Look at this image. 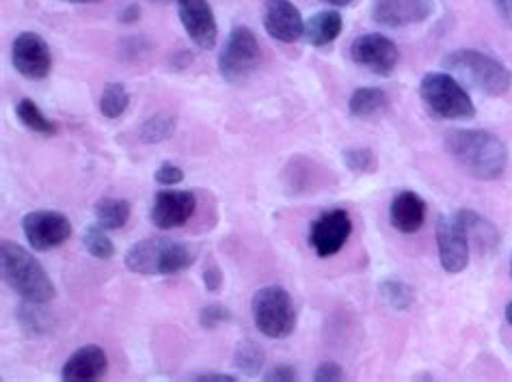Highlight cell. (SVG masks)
Instances as JSON below:
<instances>
[{
  "label": "cell",
  "mask_w": 512,
  "mask_h": 382,
  "mask_svg": "<svg viewBox=\"0 0 512 382\" xmlns=\"http://www.w3.org/2000/svg\"><path fill=\"white\" fill-rule=\"evenodd\" d=\"M443 143L456 165L476 180H497L508 167L506 145L487 130H450Z\"/></svg>",
  "instance_id": "6da1fadb"
},
{
  "label": "cell",
  "mask_w": 512,
  "mask_h": 382,
  "mask_svg": "<svg viewBox=\"0 0 512 382\" xmlns=\"http://www.w3.org/2000/svg\"><path fill=\"white\" fill-rule=\"evenodd\" d=\"M0 272L7 288L16 292L26 303L46 305L55 298V283L46 268L18 242L3 240L0 244Z\"/></svg>",
  "instance_id": "7a4b0ae2"
},
{
  "label": "cell",
  "mask_w": 512,
  "mask_h": 382,
  "mask_svg": "<svg viewBox=\"0 0 512 382\" xmlns=\"http://www.w3.org/2000/svg\"><path fill=\"white\" fill-rule=\"evenodd\" d=\"M195 251L180 240L163 236L143 238L128 249L124 264L134 275L169 277L184 272L195 264Z\"/></svg>",
  "instance_id": "3957f363"
},
{
  "label": "cell",
  "mask_w": 512,
  "mask_h": 382,
  "mask_svg": "<svg viewBox=\"0 0 512 382\" xmlns=\"http://www.w3.org/2000/svg\"><path fill=\"white\" fill-rule=\"evenodd\" d=\"M443 67H446L448 72L461 76L465 83H469L480 93L491 95V98H500V95L508 93L512 85L508 67L502 61H497L495 57H489V54H484L480 50H454L443 59Z\"/></svg>",
  "instance_id": "277c9868"
},
{
  "label": "cell",
  "mask_w": 512,
  "mask_h": 382,
  "mask_svg": "<svg viewBox=\"0 0 512 382\" xmlns=\"http://www.w3.org/2000/svg\"><path fill=\"white\" fill-rule=\"evenodd\" d=\"M420 98L439 119L465 121L476 117V106L465 87L448 72H430L420 83Z\"/></svg>",
  "instance_id": "5b68a950"
},
{
  "label": "cell",
  "mask_w": 512,
  "mask_h": 382,
  "mask_svg": "<svg viewBox=\"0 0 512 382\" xmlns=\"http://www.w3.org/2000/svg\"><path fill=\"white\" fill-rule=\"evenodd\" d=\"M253 322L258 331L271 339H286L296 329V307L288 290L266 285L251 300Z\"/></svg>",
  "instance_id": "8992f818"
},
{
  "label": "cell",
  "mask_w": 512,
  "mask_h": 382,
  "mask_svg": "<svg viewBox=\"0 0 512 382\" xmlns=\"http://www.w3.org/2000/svg\"><path fill=\"white\" fill-rule=\"evenodd\" d=\"M262 61V46L249 26H236L227 35L219 52V74L229 85H242L258 70Z\"/></svg>",
  "instance_id": "52a82bcc"
},
{
  "label": "cell",
  "mask_w": 512,
  "mask_h": 382,
  "mask_svg": "<svg viewBox=\"0 0 512 382\" xmlns=\"http://www.w3.org/2000/svg\"><path fill=\"white\" fill-rule=\"evenodd\" d=\"M435 234H437L439 262L443 270L450 272V275L463 272L469 264V251H471L463 218L458 216V212L450 216H439Z\"/></svg>",
  "instance_id": "ba28073f"
},
{
  "label": "cell",
  "mask_w": 512,
  "mask_h": 382,
  "mask_svg": "<svg viewBox=\"0 0 512 382\" xmlns=\"http://www.w3.org/2000/svg\"><path fill=\"white\" fill-rule=\"evenodd\" d=\"M22 231L29 247L37 253H46L61 247L72 238L70 218L61 212H31L22 218Z\"/></svg>",
  "instance_id": "9c48e42d"
},
{
  "label": "cell",
  "mask_w": 512,
  "mask_h": 382,
  "mask_svg": "<svg viewBox=\"0 0 512 382\" xmlns=\"http://www.w3.org/2000/svg\"><path fill=\"white\" fill-rule=\"evenodd\" d=\"M350 59L376 76H392L400 61V50L389 37L379 33H366L353 39V44H350Z\"/></svg>",
  "instance_id": "30bf717a"
},
{
  "label": "cell",
  "mask_w": 512,
  "mask_h": 382,
  "mask_svg": "<svg viewBox=\"0 0 512 382\" xmlns=\"http://www.w3.org/2000/svg\"><path fill=\"white\" fill-rule=\"evenodd\" d=\"M350 234H353V221L346 210L335 208L322 212L309 227V247L318 257H331L344 249Z\"/></svg>",
  "instance_id": "8fae6325"
},
{
  "label": "cell",
  "mask_w": 512,
  "mask_h": 382,
  "mask_svg": "<svg viewBox=\"0 0 512 382\" xmlns=\"http://www.w3.org/2000/svg\"><path fill=\"white\" fill-rule=\"evenodd\" d=\"M197 210V197L193 190L165 188L154 195L150 208V221L160 231H171L186 225Z\"/></svg>",
  "instance_id": "7c38bea8"
},
{
  "label": "cell",
  "mask_w": 512,
  "mask_h": 382,
  "mask_svg": "<svg viewBox=\"0 0 512 382\" xmlns=\"http://www.w3.org/2000/svg\"><path fill=\"white\" fill-rule=\"evenodd\" d=\"M11 63L20 76L44 80L52 67L46 39L37 33H20L11 44Z\"/></svg>",
  "instance_id": "4fadbf2b"
},
{
  "label": "cell",
  "mask_w": 512,
  "mask_h": 382,
  "mask_svg": "<svg viewBox=\"0 0 512 382\" xmlns=\"http://www.w3.org/2000/svg\"><path fill=\"white\" fill-rule=\"evenodd\" d=\"M175 3H178V16L191 42L206 52L217 46L219 26L208 0H175Z\"/></svg>",
  "instance_id": "5bb4252c"
},
{
  "label": "cell",
  "mask_w": 512,
  "mask_h": 382,
  "mask_svg": "<svg viewBox=\"0 0 512 382\" xmlns=\"http://www.w3.org/2000/svg\"><path fill=\"white\" fill-rule=\"evenodd\" d=\"M264 31L281 44H294L305 35V22L292 0H266L262 11Z\"/></svg>",
  "instance_id": "9a60e30c"
},
{
  "label": "cell",
  "mask_w": 512,
  "mask_h": 382,
  "mask_svg": "<svg viewBox=\"0 0 512 382\" xmlns=\"http://www.w3.org/2000/svg\"><path fill=\"white\" fill-rule=\"evenodd\" d=\"M435 13V0H374L372 18L387 29L422 24Z\"/></svg>",
  "instance_id": "2e32d148"
},
{
  "label": "cell",
  "mask_w": 512,
  "mask_h": 382,
  "mask_svg": "<svg viewBox=\"0 0 512 382\" xmlns=\"http://www.w3.org/2000/svg\"><path fill=\"white\" fill-rule=\"evenodd\" d=\"M106 372H109V357H106V352L96 344H87L83 348H78L72 357L65 361L61 378L67 382H91L104 378Z\"/></svg>",
  "instance_id": "e0dca14e"
},
{
  "label": "cell",
  "mask_w": 512,
  "mask_h": 382,
  "mask_svg": "<svg viewBox=\"0 0 512 382\" xmlns=\"http://www.w3.org/2000/svg\"><path fill=\"white\" fill-rule=\"evenodd\" d=\"M389 221L400 234H415L426 221V201L413 190H402L389 206Z\"/></svg>",
  "instance_id": "ac0fdd59"
},
{
  "label": "cell",
  "mask_w": 512,
  "mask_h": 382,
  "mask_svg": "<svg viewBox=\"0 0 512 382\" xmlns=\"http://www.w3.org/2000/svg\"><path fill=\"white\" fill-rule=\"evenodd\" d=\"M342 29H344V20L340 16V11L327 9V11L314 13V16L305 22L303 37L309 46L327 48L340 37Z\"/></svg>",
  "instance_id": "d6986e66"
},
{
  "label": "cell",
  "mask_w": 512,
  "mask_h": 382,
  "mask_svg": "<svg viewBox=\"0 0 512 382\" xmlns=\"http://www.w3.org/2000/svg\"><path fill=\"white\" fill-rule=\"evenodd\" d=\"M389 98L379 87H361L348 100V111L357 119H372L387 111Z\"/></svg>",
  "instance_id": "ffe728a7"
},
{
  "label": "cell",
  "mask_w": 512,
  "mask_h": 382,
  "mask_svg": "<svg viewBox=\"0 0 512 382\" xmlns=\"http://www.w3.org/2000/svg\"><path fill=\"white\" fill-rule=\"evenodd\" d=\"M458 216L463 218V223L467 227V236H469V247L471 242L476 240V249L480 253H489L495 251L497 244H500V236H497L495 227L487 221V218H482L480 214H476L474 210H458Z\"/></svg>",
  "instance_id": "44dd1931"
},
{
  "label": "cell",
  "mask_w": 512,
  "mask_h": 382,
  "mask_svg": "<svg viewBox=\"0 0 512 382\" xmlns=\"http://www.w3.org/2000/svg\"><path fill=\"white\" fill-rule=\"evenodd\" d=\"M266 363L264 348L253 339H240L234 350V367L247 378H255L262 374V367Z\"/></svg>",
  "instance_id": "7402d4cb"
},
{
  "label": "cell",
  "mask_w": 512,
  "mask_h": 382,
  "mask_svg": "<svg viewBox=\"0 0 512 382\" xmlns=\"http://www.w3.org/2000/svg\"><path fill=\"white\" fill-rule=\"evenodd\" d=\"M132 212V206L126 199H113V197H104L100 199L96 206H93V214H96V221L100 227L106 231H117L128 223Z\"/></svg>",
  "instance_id": "603a6c76"
},
{
  "label": "cell",
  "mask_w": 512,
  "mask_h": 382,
  "mask_svg": "<svg viewBox=\"0 0 512 382\" xmlns=\"http://www.w3.org/2000/svg\"><path fill=\"white\" fill-rule=\"evenodd\" d=\"M16 117L22 121L24 128H29L31 132L35 134H42L46 136V139H50V136H57L59 134V126L55 124V121L48 119L42 108H39L33 100L24 98L16 104Z\"/></svg>",
  "instance_id": "cb8c5ba5"
},
{
  "label": "cell",
  "mask_w": 512,
  "mask_h": 382,
  "mask_svg": "<svg viewBox=\"0 0 512 382\" xmlns=\"http://www.w3.org/2000/svg\"><path fill=\"white\" fill-rule=\"evenodd\" d=\"M175 128H178V121H175L173 115L167 113H156L152 117H147L141 128H139V139L147 145H158L169 141L175 134Z\"/></svg>",
  "instance_id": "d4e9b609"
},
{
  "label": "cell",
  "mask_w": 512,
  "mask_h": 382,
  "mask_svg": "<svg viewBox=\"0 0 512 382\" xmlns=\"http://www.w3.org/2000/svg\"><path fill=\"white\" fill-rule=\"evenodd\" d=\"M100 113L106 117V119H119L121 115H124L128 111L130 106V95L126 91V87L121 83H109L104 87L102 95H100Z\"/></svg>",
  "instance_id": "484cf974"
},
{
  "label": "cell",
  "mask_w": 512,
  "mask_h": 382,
  "mask_svg": "<svg viewBox=\"0 0 512 382\" xmlns=\"http://www.w3.org/2000/svg\"><path fill=\"white\" fill-rule=\"evenodd\" d=\"M18 322L22 329L31 335H44L52 329V324H55L50 318V313L42 309V305L26 303V300L24 305L18 307Z\"/></svg>",
  "instance_id": "4316f807"
},
{
  "label": "cell",
  "mask_w": 512,
  "mask_h": 382,
  "mask_svg": "<svg viewBox=\"0 0 512 382\" xmlns=\"http://www.w3.org/2000/svg\"><path fill=\"white\" fill-rule=\"evenodd\" d=\"M379 292L383 296V300L387 303V307H392L394 311H409L413 307L415 294L404 281L398 279H385L379 285Z\"/></svg>",
  "instance_id": "83f0119b"
},
{
  "label": "cell",
  "mask_w": 512,
  "mask_h": 382,
  "mask_svg": "<svg viewBox=\"0 0 512 382\" xmlns=\"http://www.w3.org/2000/svg\"><path fill=\"white\" fill-rule=\"evenodd\" d=\"M83 244L91 257L96 259H111L115 255V244L106 236V229L96 225H89L83 234Z\"/></svg>",
  "instance_id": "f1b7e54d"
},
{
  "label": "cell",
  "mask_w": 512,
  "mask_h": 382,
  "mask_svg": "<svg viewBox=\"0 0 512 382\" xmlns=\"http://www.w3.org/2000/svg\"><path fill=\"white\" fill-rule=\"evenodd\" d=\"M344 165L348 171L361 173V175H370L376 169H379V160H376V154L368 147H350L344 149Z\"/></svg>",
  "instance_id": "f546056e"
},
{
  "label": "cell",
  "mask_w": 512,
  "mask_h": 382,
  "mask_svg": "<svg viewBox=\"0 0 512 382\" xmlns=\"http://www.w3.org/2000/svg\"><path fill=\"white\" fill-rule=\"evenodd\" d=\"M229 320H232V311H229V307H225L221 303H210L199 311V324H201V329H206V331L219 329L221 324H225Z\"/></svg>",
  "instance_id": "4dcf8cb0"
},
{
  "label": "cell",
  "mask_w": 512,
  "mask_h": 382,
  "mask_svg": "<svg viewBox=\"0 0 512 382\" xmlns=\"http://www.w3.org/2000/svg\"><path fill=\"white\" fill-rule=\"evenodd\" d=\"M154 180L156 184L165 188L178 186L184 180V171L178 165H173V162H163V165L154 171Z\"/></svg>",
  "instance_id": "1f68e13d"
},
{
  "label": "cell",
  "mask_w": 512,
  "mask_h": 382,
  "mask_svg": "<svg viewBox=\"0 0 512 382\" xmlns=\"http://www.w3.org/2000/svg\"><path fill=\"white\" fill-rule=\"evenodd\" d=\"M344 378V370L333 361H325L320 363L316 370H314V380L316 382H338Z\"/></svg>",
  "instance_id": "d6a6232c"
},
{
  "label": "cell",
  "mask_w": 512,
  "mask_h": 382,
  "mask_svg": "<svg viewBox=\"0 0 512 382\" xmlns=\"http://www.w3.org/2000/svg\"><path fill=\"white\" fill-rule=\"evenodd\" d=\"M264 380H268V382H294V380H299V374H296L292 365H275L264 374Z\"/></svg>",
  "instance_id": "836d02e7"
},
{
  "label": "cell",
  "mask_w": 512,
  "mask_h": 382,
  "mask_svg": "<svg viewBox=\"0 0 512 382\" xmlns=\"http://www.w3.org/2000/svg\"><path fill=\"white\" fill-rule=\"evenodd\" d=\"M201 279H204V285H206V290H208L210 294L219 292V290L223 288V270H221L217 264H210V266L204 270V275H201Z\"/></svg>",
  "instance_id": "e575fe53"
},
{
  "label": "cell",
  "mask_w": 512,
  "mask_h": 382,
  "mask_svg": "<svg viewBox=\"0 0 512 382\" xmlns=\"http://www.w3.org/2000/svg\"><path fill=\"white\" fill-rule=\"evenodd\" d=\"M141 18V5L139 3H128L124 9L119 11V22L121 24H134Z\"/></svg>",
  "instance_id": "d590c367"
},
{
  "label": "cell",
  "mask_w": 512,
  "mask_h": 382,
  "mask_svg": "<svg viewBox=\"0 0 512 382\" xmlns=\"http://www.w3.org/2000/svg\"><path fill=\"white\" fill-rule=\"evenodd\" d=\"M193 380H204V382H234L236 376L223 374V372H199L191 376Z\"/></svg>",
  "instance_id": "8d00e7d4"
},
{
  "label": "cell",
  "mask_w": 512,
  "mask_h": 382,
  "mask_svg": "<svg viewBox=\"0 0 512 382\" xmlns=\"http://www.w3.org/2000/svg\"><path fill=\"white\" fill-rule=\"evenodd\" d=\"M500 18L512 29V0H491Z\"/></svg>",
  "instance_id": "74e56055"
},
{
  "label": "cell",
  "mask_w": 512,
  "mask_h": 382,
  "mask_svg": "<svg viewBox=\"0 0 512 382\" xmlns=\"http://www.w3.org/2000/svg\"><path fill=\"white\" fill-rule=\"evenodd\" d=\"M325 3L327 5H331V7H350V5H355L357 3V0H325Z\"/></svg>",
  "instance_id": "f35d334b"
},
{
  "label": "cell",
  "mask_w": 512,
  "mask_h": 382,
  "mask_svg": "<svg viewBox=\"0 0 512 382\" xmlns=\"http://www.w3.org/2000/svg\"><path fill=\"white\" fill-rule=\"evenodd\" d=\"M61 3H70V5H93V3H102V0H61Z\"/></svg>",
  "instance_id": "ab89813d"
},
{
  "label": "cell",
  "mask_w": 512,
  "mask_h": 382,
  "mask_svg": "<svg viewBox=\"0 0 512 382\" xmlns=\"http://www.w3.org/2000/svg\"><path fill=\"white\" fill-rule=\"evenodd\" d=\"M506 320H508V324H512V300H510V303L506 305Z\"/></svg>",
  "instance_id": "60d3db41"
},
{
  "label": "cell",
  "mask_w": 512,
  "mask_h": 382,
  "mask_svg": "<svg viewBox=\"0 0 512 382\" xmlns=\"http://www.w3.org/2000/svg\"><path fill=\"white\" fill-rule=\"evenodd\" d=\"M152 3H169V0H152Z\"/></svg>",
  "instance_id": "b9f144b4"
},
{
  "label": "cell",
  "mask_w": 512,
  "mask_h": 382,
  "mask_svg": "<svg viewBox=\"0 0 512 382\" xmlns=\"http://www.w3.org/2000/svg\"><path fill=\"white\" fill-rule=\"evenodd\" d=\"M510 277H512V264H510Z\"/></svg>",
  "instance_id": "7bdbcfd3"
}]
</instances>
